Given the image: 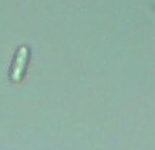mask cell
<instances>
[{
	"instance_id": "obj_1",
	"label": "cell",
	"mask_w": 155,
	"mask_h": 150,
	"mask_svg": "<svg viewBox=\"0 0 155 150\" xmlns=\"http://www.w3.org/2000/svg\"><path fill=\"white\" fill-rule=\"evenodd\" d=\"M29 56H31V52H29L28 46L26 45L20 46L16 52L15 58L13 61L12 72H11V79L14 83H20L23 80L26 74Z\"/></svg>"
}]
</instances>
